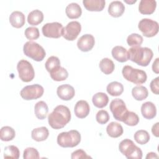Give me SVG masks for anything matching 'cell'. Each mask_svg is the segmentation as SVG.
Instances as JSON below:
<instances>
[{
    "label": "cell",
    "instance_id": "obj_1",
    "mask_svg": "<svg viewBox=\"0 0 159 159\" xmlns=\"http://www.w3.org/2000/svg\"><path fill=\"white\" fill-rule=\"evenodd\" d=\"M71 120V112L69 108L63 105H58L48 116V122L54 129L64 127Z\"/></svg>",
    "mask_w": 159,
    "mask_h": 159
},
{
    "label": "cell",
    "instance_id": "obj_2",
    "mask_svg": "<svg viewBox=\"0 0 159 159\" xmlns=\"http://www.w3.org/2000/svg\"><path fill=\"white\" fill-rule=\"evenodd\" d=\"M129 60L142 66H147L153 56V51L148 47H133L129 48Z\"/></svg>",
    "mask_w": 159,
    "mask_h": 159
},
{
    "label": "cell",
    "instance_id": "obj_3",
    "mask_svg": "<svg viewBox=\"0 0 159 159\" xmlns=\"http://www.w3.org/2000/svg\"><path fill=\"white\" fill-rule=\"evenodd\" d=\"M57 143L63 148H73L77 146L81 142V134L76 130L63 132L57 136Z\"/></svg>",
    "mask_w": 159,
    "mask_h": 159
},
{
    "label": "cell",
    "instance_id": "obj_4",
    "mask_svg": "<svg viewBox=\"0 0 159 159\" xmlns=\"http://www.w3.org/2000/svg\"><path fill=\"white\" fill-rule=\"evenodd\" d=\"M123 77L127 81L135 84H142L147 81V76L145 71L134 68L131 66L125 65L122 70Z\"/></svg>",
    "mask_w": 159,
    "mask_h": 159
},
{
    "label": "cell",
    "instance_id": "obj_5",
    "mask_svg": "<svg viewBox=\"0 0 159 159\" xmlns=\"http://www.w3.org/2000/svg\"><path fill=\"white\" fill-rule=\"evenodd\" d=\"M119 149L121 153L128 159H141L142 158L141 149L130 139H125L122 140L119 145Z\"/></svg>",
    "mask_w": 159,
    "mask_h": 159
},
{
    "label": "cell",
    "instance_id": "obj_6",
    "mask_svg": "<svg viewBox=\"0 0 159 159\" xmlns=\"http://www.w3.org/2000/svg\"><path fill=\"white\" fill-rule=\"evenodd\" d=\"M23 52L27 57L37 61H42L46 55L44 48L37 42L32 41H28L24 45Z\"/></svg>",
    "mask_w": 159,
    "mask_h": 159
},
{
    "label": "cell",
    "instance_id": "obj_7",
    "mask_svg": "<svg viewBox=\"0 0 159 159\" xmlns=\"http://www.w3.org/2000/svg\"><path fill=\"white\" fill-rule=\"evenodd\" d=\"M19 77L24 82H30L35 77V71L32 64L26 60H20L17 65Z\"/></svg>",
    "mask_w": 159,
    "mask_h": 159
},
{
    "label": "cell",
    "instance_id": "obj_8",
    "mask_svg": "<svg viewBox=\"0 0 159 159\" xmlns=\"http://www.w3.org/2000/svg\"><path fill=\"white\" fill-rule=\"evenodd\" d=\"M138 27L143 35L147 37H154L158 32V23L150 19L144 18L140 20Z\"/></svg>",
    "mask_w": 159,
    "mask_h": 159
},
{
    "label": "cell",
    "instance_id": "obj_9",
    "mask_svg": "<svg viewBox=\"0 0 159 159\" xmlns=\"http://www.w3.org/2000/svg\"><path fill=\"white\" fill-rule=\"evenodd\" d=\"M43 92L44 89L41 85L35 84L24 87L20 92V95L25 100H34L42 97Z\"/></svg>",
    "mask_w": 159,
    "mask_h": 159
},
{
    "label": "cell",
    "instance_id": "obj_10",
    "mask_svg": "<svg viewBox=\"0 0 159 159\" xmlns=\"http://www.w3.org/2000/svg\"><path fill=\"white\" fill-rule=\"evenodd\" d=\"M110 110L113 114V117L117 120L123 121V119L129 111L126 107L124 101L119 98L113 99L109 106Z\"/></svg>",
    "mask_w": 159,
    "mask_h": 159
},
{
    "label": "cell",
    "instance_id": "obj_11",
    "mask_svg": "<svg viewBox=\"0 0 159 159\" xmlns=\"http://www.w3.org/2000/svg\"><path fill=\"white\" fill-rule=\"evenodd\" d=\"M63 27L62 24L58 22H49L45 24L42 28L43 35L48 38H60L62 35Z\"/></svg>",
    "mask_w": 159,
    "mask_h": 159
},
{
    "label": "cell",
    "instance_id": "obj_12",
    "mask_svg": "<svg viewBox=\"0 0 159 159\" xmlns=\"http://www.w3.org/2000/svg\"><path fill=\"white\" fill-rule=\"evenodd\" d=\"M81 25L78 21H71L63 27L62 36L67 40L73 41L75 40L81 32Z\"/></svg>",
    "mask_w": 159,
    "mask_h": 159
},
{
    "label": "cell",
    "instance_id": "obj_13",
    "mask_svg": "<svg viewBox=\"0 0 159 159\" xmlns=\"http://www.w3.org/2000/svg\"><path fill=\"white\" fill-rule=\"evenodd\" d=\"M95 39L91 34H84L78 40L77 47L82 52H86L90 51L94 47Z\"/></svg>",
    "mask_w": 159,
    "mask_h": 159
},
{
    "label": "cell",
    "instance_id": "obj_14",
    "mask_svg": "<svg viewBox=\"0 0 159 159\" xmlns=\"http://www.w3.org/2000/svg\"><path fill=\"white\" fill-rule=\"evenodd\" d=\"M57 94L58 96L63 101H69L75 95L74 88L68 84H61L57 88Z\"/></svg>",
    "mask_w": 159,
    "mask_h": 159
},
{
    "label": "cell",
    "instance_id": "obj_15",
    "mask_svg": "<svg viewBox=\"0 0 159 159\" xmlns=\"http://www.w3.org/2000/svg\"><path fill=\"white\" fill-rule=\"evenodd\" d=\"M89 105L86 101L80 100L76 103L75 106V114L77 117L80 119H83L87 117L89 113Z\"/></svg>",
    "mask_w": 159,
    "mask_h": 159
},
{
    "label": "cell",
    "instance_id": "obj_16",
    "mask_svg": "<svg viewBox=\"0 0 159 159\" xmlns=\"http://www.w3.org/2000/svg\"><path fill=\"white\" fill-rule=\"evenodd\" d=\"M157 7L155 0H141L139 5V12L144 15H150L154 12Z\"/></svg>",
    "mask_w": 159,
    "mask_h": 159
},
{
    "label": "cell",
    "instance_id": "obj_17",
    "mask_svg": "<svg viewBox=\"0 0 159 159\" xmlns=\"http://www.w3.org/2000/svg\"><path fill=\"white\" fill-rule=\"evenodd\" d=\"M112 57L120 63L125 62L129 60V55L127 49L122 46H116L111 51Z\"/></svg>",
    "mask_w": 159,
    "mask_h": 159
},
{
    "label": "cell",
    "instance_id": "obj_18",
    "mask_svg": "<svg viewBox=\"0 0 159 159\" xmlns=\"http://www.w3.org/2000/svg\"><path fill=\"white\" fill-rule=\"evenodd\" d=\"M141 113L142 116L147 119H153L157 114V108L155 105L150 101L143 103L141 106Z\"/></svg>",
    "mask_w": 159,
    "mask_h": 159
},
{
    "label": "cell",
    "instance_id": "obj_19",
    "mask_svg": "<svg viewBox=\"0 0 159 159\" xmlns=\"http://www.w3.org/2000/svg\"><path fill=\"white\" fill-rule=\"evenodd\" d=\"M9 20L11 25L17 29L23 27L25 22V17L24 14L19 11L12 12L9 16Z\"/></svg>",
    "mask_w": 159,
    "mask_h": 159
},
{
    "label": "cell",
    "instance_id": "obj_20",
    "mask_svg": "<svg viewBox=\"0 0 159 159\" xmlns=\"http://www.w3.org/2000/svg\"><path fill=\"white\" fill-rule=\"evenodd\" d=\"M125 11V6L120 1H114L111 2L108 7V12L109 15L114 17L121 16Z\"/></svg>",
    "mask_w": 159,
    "mask_h": 159
},
{
    "label": "cell",
    "instance_id": "obj_21",
    "mask_svg": "<svg viewBox=\"0 0 159 159\" xmlns=\"http://www.w3.org/2000/svg\"><path fill=\"white\" fill-rule=\"evenodd\" d=\"M84 7L89 11H101L105 7V0H83Z\"/></svg>",
    "mask_w": 159,
    "mask_h": 159
},
{
    "label": "cell",
    "instance_id": "obj_22",
    "mask_svg": "<svg viewBox=\"0 0 159 159\" xmlns=\"http://www.w3.org/2000/svg\"><path fill=\"white\" fill-rule=\"evenodd\" d=\"M65 12L67 17L70 19H77L82 14V9L80 6L76 2L70 3L65 9Z\"/></svg>",
    "mask_w": 159,
    "mask_h": 159
},
{
    "label": "cell",
    "instance_id": "obj_23",
    "mask_svg": "<svg viewBox=\"0 0 159 159\" xmlns=\"http://www.w3.org/2000/svg\"><path fill=\"white\" fill-rule=\"evenodd\" d=\"M106 132L109 136L112 138H117L124 132L122 126L118 122H111L106 127Z\"/></svg>",
    "mask_w": 159,
    "mask_h": 159
},
{
    "label": "cell",
    "instance_id": "obj_24",
    "mask_svg": "<svg viewBox=\"0 0 159 159\" xmlns=\"http://www.w3.org/2000/svg\"><path fill=\"white\" fill-rule=\"evenodd\" d=\"M49 135L48 129L44 126L34 129L31 132V137L33 140L37 142L45 140Z\"/></svg>",
    "mask_w": 159,
    "mask_h": 159
},
{
    "label": "cell",
    "instance_id": "obj_25",
    "mask_svg": "<svg viewBox=\"0 0 159 159\" xmlns=\"http://www.w3.org/2000/svg\"><path fill=\"white\" fill-rule=\"evenodd\" d=\"M34 112L37 119L40 120L45 119L48 112V107L46 102L43 101L37 102L34 107Z\"/></svg>",
    "mask_w": 159,
    "mask_h": 159
},
{
    "label": "cell",
    "instance_id": "obj_26",
    "mask_svg": "<svg viewBox=\"0 0 159 159\" xmlns=\"http://www.w3.org/2000/svg\"><path fill=\"white\" fill-rule=\"evenodd\" d=\"M92 102L94 106L98 108H103L107 106L109 102L107 95L102 92H99L93 95Z\"/></svg>",
    "mask_w": 159,
    "mask_h": 159
},
{
    "label": "cell",
    "instance_id": "obj_27",
    "mask_svg": "<svg viewBox=\"0 0 159 159\" xmlns=\"http://www.w3.org/2000/svg\"><path fill=\"white\" fill-rule=\"evenodd\" d=\"M43 20V12L39 10L35 9L31 11L27 16V22L30 25H37Z\"/></svg>",
    "mask_w": 159,
    "mask_h": 159
},
{
    "label": "cell",
    "instance_id": "obj_28",
    "mask_svg": "<svg viewBox=\"0 0 159 159\" xmlns=\"http://www.w3.org/2000/svg\"><path fill=\"white\" fill-rule=\"evenodd\" d=\"M108 94L112 96H118L122 94L124 91V86L122 83L118 81H112L109 83L106 87Z\"/></svg>",
    "mask_w": 159,
    "mask_h": 159
},
{
    "label": "cell",
    "instance_id": "obj_29",
    "mask_svg": "<svg viewBox=\"0 0 159 159\" xmlns=\"http://www.w3.org/2000/svg\"><path fill=\"white\" fill-rule=\"evenodd\" d=\"M132 95L135 100L142 101L148 97V91L146 87L142 85H138L132 88Z\"/></svg>",
    "mask_w": 159,
    "mask_h": 159
},
{
    "label": "cell",
    "instance_id": "obj_30",
    "mask_svg": "<svg viewBox=\"0 0 159 159\" xmlns=\"http://www.w3.org/2000/svg\"><path fill=\"white\" fill-rule=\"evenodd\" d=\"M100 70L105 75H109L113 72L115 68L114 62L108 58H102L99 64Z\"/></svg>",
    "mask_w": 159,
    "mask_h": 159
},
{
    "label": "cell",
    "instance_id": "obj_31",
    "mask_svg": "<svg viewBox=\"0 0 159 159\" xmlns=\"http://www.w3.org/2000/svg\"><path fill=\"white\" fill-rule=\"evenodd\" d=\"M16 136L14 129L10 126H4L1 129L0 138L2 141L8 142L14 139Z\"/></svg>",
    "mask_w": 159,
    "mask_h": 159
},
{
    "label": "cell",
    "instance_id": "obj_32",
    "mask_svg": "<svg viewBox=\"0 0 159 159\" xmlns=\"http://www.w3.org/2000/svg\"><path fill=\"white\" fill-rule=\"evenodd\" d=\"M45 66L47 71L50 73L60 67V61L57 57L51 56L47 60Z\"/></svg>",
    "mask_w": 159,
    "mask_h": 159
},
{
    "label": "cell",
    "instance_id": "obj_33",
    "mask_svg": "<svg viewBox=\"0 0 159 159\" xmlns=\"http://www.w3.org/2000/svg\"><path fill=\"white\" fill-rule=\"evenodd\" d=\"M52 79L56 81H61L66 80L68 76V73L67 70L63 68L60 66L57 70L50 73Z\"/></svg>",
    "mask_w": 159,
    "mask_h": 159
},
{
    "label": "cell",
    "instance_id": "obj_34",
    "mask_svg": "<svg viewBox=\"0 0 159 159\" xmlns=\"http://www.w3.org/2000/svg\"><path fill=\"white\" fill-rule=\"evenodd\" d=\"M20 152L19 148L15 145H9L4 148V158L18 159L19 158Z\"/></svg>",
    "mask_w": 159,
    "mask_h": 159
},
{
    "label": "cell",
    "instance_id": "obj_35",
    "mask_svg": "<svg viewBox=\"0 0 159 159\" xmlns=\"http://www.w3.org/2000/svg\"><path fill=\"white\" fill-rule=\"evenodd\" d=\"M134 138L138 143L144 145L150 140V135L147 130H139L135 132Z\"/></svg>",
    "mask_w": 159,
    "mask_h": 159
},
{
    "label": "cell",
    "instance_id": "obj_36",
    "mask_svg": "<svg viewBox=\"0 0 159 159\" xmlns=\"http://www.w3.org/2000/svg\"><path fill=\"white\" fill-rule=\"evenodd\" d=\"M122 122L127 125L135 126L139 122V117L136 113L132 111H128Z\"/></svg>",
    "mask_w": 159,
    "mask_h": 159
},
{
    "label": "cell",
    "instance_id": "obj_37",
    "mask_svg": "<svg viewBox=\"0 0 159 159\" xmlns=\"http://www.w3.org/2000/svg\"><path fill=\"white\" fill-rule=\"evenodd\" d=\"M143 37L140 35L132 33L130 34L127 38V44L133 47H140L143 42Z\"/></svg>",
    "mask_w": 159,
    "mask_h": 159
},
{
    "label": "cell",
    "instance_id": "obj_38",
    "mask_svg": "<svg viewBox=\"0 0 159 159\" xmlns=\"http://www.w3.org/2000/svg\"><path fill=\"white\" fill-rule=\"evenodd\" d=\"M24 34H25V37L27 39L30 40H36L40 36V33H39V29L35 27H27L25 30Z\"/></svg>",
    "mask_w": 159,
    "mask_h": 159
},
{
    "label": "cell",
    "instance_id": "obj_39",
    "mask_svg": "<svg viewBox=\"0 0 159 159\" xmlns=\"http://www.w3.org/2000/svg\"><path fill=\"white\" fill-rule=\"evenodd\" d=\"M23 158L24 159H37L40 158L39 153L36 148L28 147L24 151Z\"/></svg>",
    "mask_w": 159,
    "mask_h": 159
},
{
    "label": "cell",
    "instance_id": "obj_40",
    "mask_svg": "<svg viewBox=\"0 0 159 159\" xmlns=\"http://www.w3.org/2000/svg\"><path fill=\"white\" fill-rule=\"evenodd\" d=\"M110 116L107 111L105 110L99 111L96 115V121L100 124H105L109 120Z\"/></svg>",
    "mask_w": 159,
    "mask_h": 159
},
{
    "label": "cell",
    "instance_id": "obj_41",
    "mask_svg": "<svg viewBox=\"0 0 159 159\" xmlns=\"http://www.w3.org/2000/svg\"><path fill=\"white\" fill-rule=\"evenodd\" d=\"M71 158L72 159H76V158H91V157L87 155V153L82 149H78L75 150L71 153Z\"/></svg>",
    "mask_w": 159,
    "mask_h": 159
},
{
    "label": "cell",
    "instance_id": "obj_42",
    "mask_svg": "<svg viewBox=\"0 0 159 159\" xmlns=\"http://www.w3.org/2000/svg\"><path fill=\"white\" fill-rule=\"evenodd\" d=\"M159 77H157L155 79L152 80L150 84V87L151 91L153 93L155 94H159Z\"/></svg>",
    "mask_w": 159,
    "mask_h": 159
},
{
    "label": "cell",
    "instance_id": "obj_43",
    "mask_svg": "<svg viewBox=\"0 0 159 159\" xmlns=\"http://www.w3.org/2000/svg\"><path fill=\"white\" fill-rule=\"evenodd\" d=\"M158 65H159V58H157L155 60L153 61L152 64V70L154 73L158 74L159 73V68H158Z\"/></svg>",
    "mask_w": 159,
    "mask_h": 159
},
{
    "label": "cell",
    "instance_id": "obj_44",
    "mask_svg": "<svg viewBox=\"0 0 159 159\" xmlns=\"http://www.w3.org/2000/svg\"><path fill=\"white\" fill-rule=\"evenodd\" d=\"M158 124H159V123L157 122L152 127V132L153 134V135H155L157 137H158V136H159V134H158Z\"/></svg>",
    "mask_w": 159,
    "mask_h": 159
},
{
    "label": "cell",
    "instance_id": "obj_45",
    "mask_svg": "<svg viewBox=\"0 0 159 159\" xmlns=\"http://www.w3.org/2000/svg\"><path fill=\"white\" fill-rule=\"evenodd\" d=\"M158 155H157V153H154V152H149L147 153V156H146V158L148 159V158H158Z\"/></svg>",
    "mask_w": 159,
    "mask_h": 159
},
{
    "label": "cell",
    "instance_id": "obj_46",
    "mask_svg": "<svg viewBox=\"0 0 159 159\" xmlns=\"http://www.w3.org/2000/svg\"><path fill=\"white\" fill-rule=\"evenodd\" d=\"M124 2H125L126 3H127V4H134V3H135L136 2H137V1L136 0H135V1H127V0H124Z\"/></svg>",
    "mask_w": 159,
    "mask_h": 159
}]
</instances>
